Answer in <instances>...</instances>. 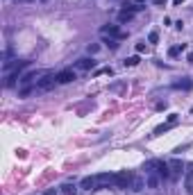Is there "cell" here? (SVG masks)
Wrapping results in <instances>:
<instances>
[{
  "mask_svg": "<svg viewBox=\"0 0 193 195\" xmlns=\"http://www.w3.org/2000/svg\"><path fill=\"white\" fill-rule=\"evenodd\" d=\"M143 170H146V175L150 172H157L161 179H170V170H168V163H164L161 159H150L143 163Z\"/></svg>",
  "mask_w": 193,
  "mask_h": 195,
  "instance_id": "1",
  "label": "cell"
},
{
  "mask_svg": "<svg viewBox=\"0 0 193 195\" xmlns=\"http://www.w3.org/2000/svg\"><path fill=\"white\" fill-rule=\"evenodd\" d=\"M55 84H59V82H57V75L46 73V75L41 77V80H39V82L34 84V89H36V93H46V91L55 89Z\"/></svg>",
  "mask_w": 193,
  "mask_h": 195,
  "instance_id": "2",
  "label": "cell"
},
{
  "mask_svg": "<svg viewBox=\"0 0 193 195\" xmlns=\"http://www.w3.org/2000/svg\"><path fill=\"white\" fill-rule=\"evenodd\" d=\"M132 182H134V175L130 170H121V172H116V186L114 188H132Z\"/></svg>",
  "mask_w": 193,
  "mask_h": 195,
  "instance_id": "3",
  "label": "cell"
},
{
  "mask_svg": "<svg viewBox=\"0 0 193 195\" xmlns=\"http://www.w3.org/2000/svg\"><path fill=\"white\" fill-rule=\"evenodd\" d=\"M95 179H98V191L116 186V175L114 172H100V175H95Z\"/></svg>",
  "mask_w": 193,
  "mask_h": 195,
  "instance_id": "4",
  "label": "cell"
},
{
  "mask_svg": "<svg viewBox=\"0 0 193 195\" xmlns=\"http://www.w3.org/2000/svg\"><path fill=\"white\" fill-rule=\"evenodd\" d=\"M77 80V73L73 71V68H66V71H59L57 73V82L59 84H71V82H75Z\"/></svg>",
  "mask_w": 193,
  "mask_h": 195,
  "instance_id": "5",
  "label": "cell"
},
{
  "mask_svg": "<svg viewBox=\"0 0 193 195\" xmlns=\"http://www.w3.org/2000/svg\"><path fill=\"white\" fill-rule=\"evenodd\" d=\"M100 34H102V36H114V39H118V41H121V39H125V34L118 30V25H102V27H100Z\"/></svg>",
  "mask_w": 193,
  "mask_h": 195,
  "instance_id": "6",
  "label": "cell"
},
{
  "mask_svg": "<svg viewBox=\"0 0 193 195\" xmlns=\"http://www.w3.org/2000/svg\"><path fill=\"white\" fill-rule=\"evenodd\" d=\"M184 188H186V193L193 195V161L186 163V170H184Z\"/></svg>",
  "mask_w": 193,
  "mask_h": 195,
  "instance_id": "7",
  "label": "cell"
},
{
  "mask_svg": "<svg viewBox=\"0 0 193 195\" xmlns=\"http://www.w3.org/2000/svg\"><path fill=\"white\" fill-rule=\"evenodd\" d=\"M186 166L182 163L180 159H175V161H170V166H168V170H170V179H177L180 175H182V170H184Z\"/></svg>",
  "mask_w": 193,
  "mask_h": 195,
  "instance_id": "8",
  "label": "cell"
},
{
  "mask_svg": "<svg viewBox=\"0 0 193 195\" xmlns=\"http://www.w3.org/2000/svg\"><path fill=\"white\" fill-rule=\"evenodd\" d=\"M91 68H95L93 57H84V59L75 61V71H91Z\"/></svg>",
  "mask_w": 193,
  "mask_h": 195,
  "instance_id": "9",
  "label": "cell"
},
{
  "mask_svg": "<svg viewBox=\"0 0 193 195\" xmlns=\"http://www.w3.org/2000/svg\"><path fill=\"white\" fill-rule=\"evenodd\" d=\"M80 188H84V191H98V179H95V175H93V177H84L80 182Z\"/></svg>",
  "mask_w": 193,
  "mask_h": 195,
  "instance_id": "10",
  "label": "cell"
},
{
  "mask_svg": "<svg viewBox=\"0 0 193 195\" xmlns=\"http://www.w3.org/2000/svg\"><path fill=\"white\" fill-rule=\"evenodd\" d=\"M146 184H148V188H159L161 177H159L157 172H150V175H146Z\"/></svg>",
  "mask_w": 193,
  "mask_h": 195,
  "instance_id": "11",
  "label": "cell"
},
{
  "mask_svg": "<svg viewBox=\"0 0 193 195\" xmlns=\"http://www.w3.org/2000/svg\"><path fill=\"white\" fill-rule=\"evenodd\" d=\"M134 14H137L134 9H123V12L118 14V21H121V23H130L132 18H134Z\"/></svg>",
  "mask_w": 193,
  "mask_h": 195,
  "instance_id": "12",
  "label": "cell"
},
{
  "mask_svg": "<svg viewBox=\"0 0 193 195\" xmlns=\"http://www.w3.org/2000/svg\"><path fill=\"white\" fill-rule=\"evenodd\" d=\"M148 186V184H146V179H143V177H134V182H132V191H143V188H146Z\"/></svg>",
  "mask_w": 193,
  "mask_h": 195,
  "instance_id": "13",
  "label": "cell"
},
{
  "mask_svg": "<svg viewBox=\"0 0 193 195\" xmlns=\"http://www.w3.org/2000/svg\"><path fill=\"white\" fill-rule=\"evenodd\" d=\"M173 86H175V89H184V91H191V89H193V82H191V80H186V77H184V80L175 82Z\"/></svg>",
  "mask_w": 193,
  "mask_h": 195,
  "instance_id": "14",
  "label": "cell"
},
{
  "mask_svg": "<svg viewBox=\"0 0 193 195\" xmlns=\"http://www.w3.org/2000/svg\"><path fill=\"white\" fill-rule=\"evenodd\" d=\"M139 61H141V57H139V55H132V57H127L123 64H125V68H127V66L132 68V66H139Z\"/></svg>",
  "mask_w": 193,
  "mask_h": 195,
  "instance_id": "15",
  "label": "cell"
},
{
  "mask_svg": "<svg viewBox=\"0 0 193 195\" xmlns=\"http://www.w3.org/2000/svg\"><path fill=\"white\" fill-rule=\"evenodd\" d=\"M62 193H64V195H75V193H77V186H75V184H64V186H62Z\"/></svg>",
  "mask_w": 193,
  "mask_h": 195,
  "instance_id": "16",
  "label": "cell"
},
{
  "mask_svg": "<svg viewBox=\"0 0 193 195\" xmlns=\"http://www.w3.org/2000/svg\"><path fill=\"white\" fill-rule=\"evenodd\" d=\"M102 43H107L109 50H116V48H118V39H114V36H105Z\"/></svg>",
  "mask_w": 193,
  "mask_h": 195,
  "instance_id": "17",
  "label": "cell"
},
{
  "mask_svg": "<svg viewBox=\"0 0 193 195\" xmlns=\"http://www.w3.org/2000/svg\"><path fill=\"white\" fill-rule=\"evenodd\" d=\"M182 50H186V43H180V45H173V48H170V50H168V55H170V57H177V55H180Z\"/></svg>",
  "mask_w": 193,
  "mask_h": 195,
  "instance_id": "18",
  "label": "cell"
},
{
  "mask_svg": "<svg viewBox=\"0 0 193 195\" xmlns=\"http://www.w3.org/2000/svg\"><path fill=\"white\" fill-rule=\"evenodd\" d=\"M170 127H173L170 123H164V125H159V127H154V136H161L164 132H168Z\"/></svg>",
  "mask_w": 193,
  "mask_h": 195,
  "instance_id": "19",
  "label": "cell"
},
{
  "mask_svg": "<svg viewBox=\"0 0 193 195\" xmlns=\"http://www.w3.org/2000/svg\"><path fill=\"white\" fill-rule=\"evenodd\" d=\"M157 41H159V32L152 30V32L148 34V43H157Z\"/></svg>",
  "mask_w": 193,
  "mask_h": 195,
  "instance_id": "20",
  "label": "cell"
},
{
  "mask_svg": "<svg viewBox=\"0 0 193 195\" xmlns=\"http://www.w3.org/2000/svg\"><path fill=\"white\" fill-rule=\"evenodd\" d=\"M86 50H89V55H98V52H100V45H98V43H89Z\"/></svg>",
  "mask_w": 193,
  "mask_h": 195,
  "instance_id": "21",
  "label": "cell"
},
{
  "mask_svg": "<svg viewBox=\"0 0 193 195\" xmlns=\"http://www.w3.org/2000/svg\"><path fill=\"white\" fill-rule=\"evenodd\" d=\"M114 71H111V66H105V68H98L95 71V75H111Z\"/></svg>",
  "mask_w": 193,
  "mask_h": 195,
  "instance_id": "22",
  "label": "cell"
},
{
  "mask_svg": "<svg viewBox=\"0 0 193 195\" xmlns=\"http://www.w3.org/2000/svg\"><path fill=\"white\" fill-rule=\"evenodd\" d=\"M168 123H170V125H177V123H180V116H177V113H170V116H168Z\"/></svg>",
  "mask_w": 193,
  "mask_h": 195,
  "instance_id": "23",
  "label": "cell"
},
{
  "mask_svg": "<svg viewBox=\"0 0 193 195\" xmlns=\"http://www.w3.org/2000/svg\"><path fill=\"white\" fill-rule=\"evenodd\" d=\"M141 52H146V43H137V55H141Z\"/></svg>",
  "mask_w": 193,
  "mask_h": 195,
  "instance_id": "24",
  "label": "cell"
},
{
  "mask_svg": "<svg viewBox=\"0 0 193 195\" xmlns=\"http://www.w3.org/2000/svg\"><path fill=\"white\" fill-rule=\"evenodd\" d=\"M186 61H189V64H193V52H189V55H186Z\"/></svg>",
  "mask_w": 193,
  "mask_h": 195,
  "instance_id": "25",
  "label": "cell"
},
{
  "mask_svg": "<svg viewBox=\"0 0 193 195\" xmlns=\"http://www.w3.org/2000/svg\"><path fill=\"white\" fill-rule=\"evenodd\" d=\"M182 3H184V0H173V5H182Z\"/></svg>",
  "mask_w": 193,
  "mask_h": 195,
  "instance_id": "26",
  "label": "cell"
},
{
  "mask_svg": "<svg viewBox=\"0 0 193 195\" xmlns=\"http://www.w3.org/2000/svg\"><path fill=\"white\" fill-rule=\"evenodd\" d=\"M46 195H57V191H48V193H46Z\"/></svg>",
  "mask_w": 193,
  "mask_h": 195,
  "instance_id": "27",
  "label": "cell"
},
{
  "mask_svg": "<svg viewBox=\"0 0 193 195\" xmlns=\"http://www.w3.org/2000/svg\"><path fill=\"white\" fill-rule=\"evenodd\" d=\"M23 3H32V0H23Z\"/></svg>",
  "mask_w": 193,
  "mask_h": 195,
  "instance_id": "28",
  "label": "cell"
},
{
  "mask_svg": "<svg viewBox=\"0 0 193 195\" xmlns=\"http://www.w3.org/2000/svg\"><path fill=\"white\" fill-rule=\"evenodd\" d=\"M191 113H193V107H191Z\"/></svg>",
  "mask_w": 193,
  "mask_h": 195,
  "instance_id": "29",
  "label": "cell"
}]
</instances>
